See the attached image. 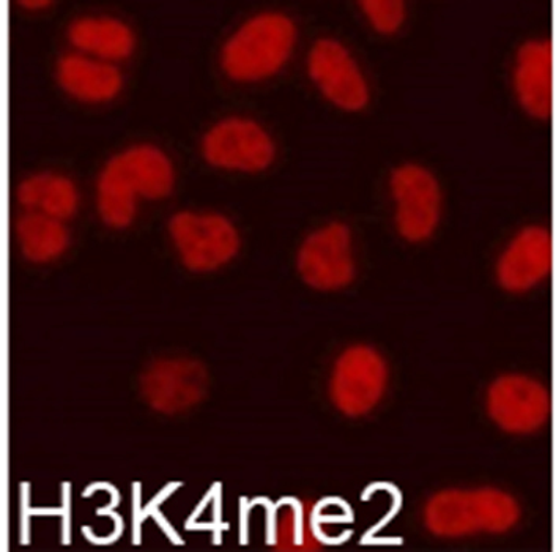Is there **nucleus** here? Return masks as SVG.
I'll return each mask as SVG.
<instances>
[{"instance_id": "11", "label": "nucleus", "mask_w": 556, "mask_h": 552, "mask_svg": "<svg viewBox=\"0 0 556 552\" xmlns=\"http://www.w3.org/2000/svg\"><path fill=\"white\" fill-rule=\"evenodd\" d=\"M55 81L62 92L87 106H103L124 92L121 66L98 61L79 52H66L55 64Z\"/></svg>"}, {"instance_id": "8", "label": "nucleus", "mask_w": 556, "mask_h": 552, "mask_svg": "<svg viewBox=\"0 0 556 552\" xmlns=\"http://www.w3.org/2000/svg\"><path fill=\"white\" fill-rule=\"evenodd\" d=\"M391 190L397 202L396 222L408 242H425L439 225L442 195L439 184L425 167L405 164L391 176Z\"/></svg>"}, {"instance_id": "19", "label": "nucleus", "mask_w": 556, "mask_h": 552, "mask_svg": "<svg viewBox=\"0 0 556 552\" xmlns=\"http://www.w3.org/2000/svg\"><path fill=\"white\" fill-rule=\"evenodd\" d=\"M303 506H292L286 510L281 519L276 523L275 541L278 550H307L306 543H314V538L307 534V524L303 518Z\"/></svg>"}, {"instance_id": "20", "label": "nucleus", "mask_w": 556, "mask_h": 552, "mask_svg": "<svg viewBox=\"0 0 556 552\" xmlns=\"http://www.w3.org/2000/svg\"><path fill=\"white\" fill-rule=\"evenodd\" d=\"M359 5L379 33L394 34L404 23L405 7L401 0H363Z\"/></svg>"}, {"instance_id": "12", "label": "nucleus", "mask_w": 556, "mask_h": 552, "mask_svg": "<svg viewBox=\"0 0 556 552\" xmlns=\"http://www.w3.org/2000/svg\"><path fill=\"white\" fill-rule=\"evenodd\" d=\"M554 244L547 229H523L503 253L496 268L500 285L509 292H527L552 271Z\"/></svg>"}, {"instance_id": "13", "label": "nucleus", "mask_w": 556, "mask_h": 552, "mask_svg": "<svg viewBox=\"0 0 556 552\" xmlns=\"http://www.w3.org/2000/svg\"><path fill=\"white\" fill-rule=\"evenodd\" d=\"M70 47L79 54L121 65L138 48V37L127 21L112 15L75 17L66 29Z\"/></svg>"}, {"instance_id": "18", "label": "nucleus", "mask_w": 556, "mask_h": 552, "mask_svg": "<svg viewBox=\"0 0 556 552\" xmlns=\"http://www.w3.org/2000/svg\"><path fill=\"white\" fill-rule=\"evenodd\" d=\"M141 198L125 177L115 156L101 167L96 184V208L101 223L114 230H125L138 218Z\"/></svg>"}, {"instance_id": "7", "label": "nucleus", "mask_w": 556, "mask_h": 552, "mask_svg": "<svg viewBox=\"0 0 556 552\" xmlns=\"http://www.w3.org/2000/svg\"><path fill=\"white\" fill-rule=\"evenodd\" d=\"M303 281L318 291H338L352 283L355 262L348 226L331 223L304 240L296 256Z\"/></svg>"}, {"instance_id": "17", "label": "nucleus", "mask_w": 556, "mask_h": 552, "mask_svg": "<svg viewBox=\"0 0 556 552\" xmlns=\"http://www.w3.org/2000/svg\"><path fill=\"white\" fill-rule=\"evenodd\" d=\"M15 240L24 260L47 265L65 256L72 243V234L61 219L41 213L23 212L16 218Z\"/></svg>"}, {"instance_id": "4", "label": "nucleus", "mask_w": 556, "mask_h": 552, "mask_svg": "<svg viewBox=\"0 0 556 552\" xmlns=\"http://www.w3.org/2000/svg\"><path fill=\"white\" fill-rule=\"evenodd\" d=\"M143 403L160 415L187 414L204 401L208 373L199 360L187 355H166L153 360L139 379Z\"/></svg>"}, {"instance_id": "1", "label": "nucleus", "mask_w": 556, "mask_h": 552, "mask_svg": "<svg viewBox=\"0 0 556 552\" xmlns=\"http://www.w3.org/2000/svg\"><path fill=\"white\" fill-rule=\"evenodd\" d=\"M295 41L296 27L289 16L261 13L248 20L224 45V73L237 83L271 78L289 61Z\"/></svg>"}, {"instance_id": "6", "label": "nucleus", "mask_w": 556, "mask_h": 552, "mask_svg": "<svg viewBox=\"0 0 556 552\" xmlns=\"http://www.w3.org/2000/svg\"><path fill=\"white\" fill-rule=\"evenodd\" d=\"M387 384L388 368L382 355L369 346H353L336 362L331 400L342 414L359 417L380 403Z\"/></svg>"}, {"instance_id": "2", "label": "nucleus", "mask_w": 556, "mask_h": 552, "mask_svg": "<svg viewBox=\"0 0 556 552\" xmlns=\"http://www.w3.org/2000/svg\"><path fill=\"white\" fill-rule=\"evenodd\" d=\"M519 518L517 502L505 491L493 488L439 492L425 510L426 526L433 536L443 538L505 534Z\"/></svg>"}, {"instance_id": "14", "label": "nucleus", "mask_w": 556, "mask_h": 552, "mask_svg": "<svg viewBox=\"0 0 556 552\" xmlns=\"http://www.w3.org/2000/svg\"><path fill=\"white\" fill-rule=\"evenodd\" d=\"M114 156L141 201L160 202L174 193L177 170L166 150L152 142H139Z\"/></svg>"}, {"instance_id": "9", "label": "nucleus", "mask_w": 556, "mask_h": 552, "mask_svg": "<svg viewBox=\"0 0 556 552\" xmlns=\"http://www.w3.org/2000/svg\"><path fill=\"white\" fill-rule=\"evenodd\" d=\"M488 411L492 421L505 431L530 435L551 418V394L536 380L510 374L492 384L488 393Z\"/></svg>"}, {"instance_id": "5", "label": "nucleus", "mask_w": 556, "mask_h": 552, "mask_svg": "<svg viewBox=\"0 0 556 552\" xmlns=\"http://www.w3.org/2000/svg\"><path fill=\"white\" fill-rule=\"evenodd\" d=\"M202 156L210 166L239 173H261L270 167L276 147L257 122L229 117L213 125L201 145Z\"/></svg>"}, {"instance_id": "15", "label": "nucleus", "mask_w": 556, "mask_h": 552, "mask_svg": "<svg viewBox=\"0 0 556 552\" xmlns=\"http://www.w3.org/2000/svg\"><path fill=\"white\" fill-rule=\"evenodd\" d=\"M516 92L528 114L548 118L554 103V51L548 41H528L517 54Z\"/></svg>"}, {"instance_id": "3", "label": "nucleus", "mask_w": 556, "mask_h": 552, "mask_svg": "<svg viewBox=\"0 0 556 552\" xmlns=\"http://www.w3.org/2000/svg\"><path fill=\"white\" fill-rule=\"evenodd\" d=\"M167 237L177 260L194 274L219 271L241 247L236 225L216 212H175L167 222Z\"/></svg>"}, {"instance_id": "10", "label": "nucleus", "mask_w": 556, "mask_h": 552, "mask_svg": "<svg viewBox=\"0 0 556 552\" xmlns=\"http://www.w3.org/2000/svg\"><path fill=\"white\" fill-rule=\"evenodd\" d=\"M311 79L328 100L345 111H359L369 101V90L348 49L334 40H320L307 61Z\"/></svg>"}, {"instance_id": "16", "label": "nucleus", "mask_w": 556, "mask_h": 552, "mask_svg": "<svg viewBox=\"0 0 556 552\" xmlns=\"http://www.w3.org/2000/svg\"><path fill=\"white\" fill-rule=\"evenodd\" d=\"M16 202L23 212L41 213L68 223L78 215L80 191L72 177L41 171L24 177L16 187Z\"/></svg>"}]
</instances>
